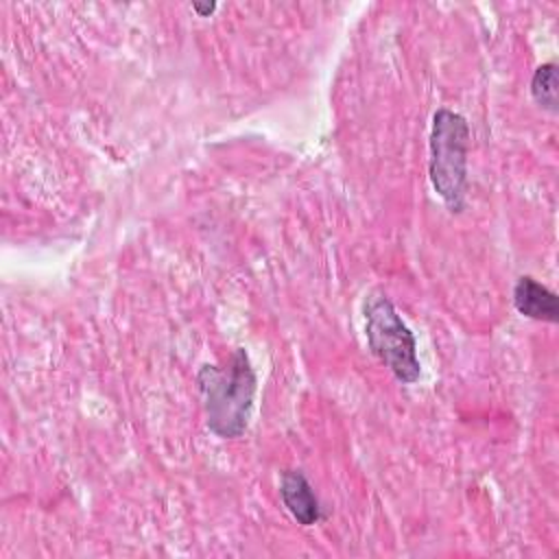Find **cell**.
<instances>
[{"label": "cell", "mask_w": 559, "mask_h": 559, "mask_svg": "<svg viewBox=\"0 0 559 559\" xmlns=\"http://www.w3.org/2000/svg\"><path fill=\"white\" fill-rule=\"evenodd\" d=\"M197 389L203 397L207 430L218 439L242 437L258 391V378L247 349L234 347L223 365H201Z\"/></svg>", "instance_id": "cell-1"}, {"label": "cell", "mask_w": 559, "mask_h": 559, "mask_svg": "<svg viewBox=\"0 0 559 559\" xmlns=\"http://www.w3.org/2000/svg\"><path fill=\"white\" fill-rule=\"evenodd\" d=\"M469 122L459 111L439 107L432 114L428 138V177L432 190L443 201L448 212L461 214L467 199V155H469Z\"/></svg>", "instance_id": "cell-2"}, {"label": "cell", "mask_w": 559, "mask_h": 559, "mask_svg": "<svg viewBox=\"0 0 559 559\" xmlns=\"http://www.w3.org/2000/svg\"><path fill=\"white\" fill-rule=\"evenodd\" d=\"M365 336L371 354L402 384H415L421 376L417 341L393 301L384 293H371L362 306Z\"/></svg>", "instance_id": "cell-3"}, {"label": "cell", "mask_w": 559, "mask_h": 559, "mask_svg": "<svg viewBox=\"0 0 559 559\" xmlns=\"http://www.w3.org/2000/svg\"><path fill=\"white\" fill-rule=\"evenodd\" d=\"M280 498L290 518L299 526H314L319 524L325 513L323 507L301 469H284L280 478Z\"/></svg>", "instance_id": "cell-4"}, {"label": "cell", "mask_w": 559, "mask_h": 559, "mask_svg": "<svg viewBox=\"0 0 559 559\" xmlns=\"http://www.w3.org/2000/svg\"><path fill=\"white\" fill-rule=\"evenodd\" d=\"M513 306L515 310L533 321L557 323L559 321V297L546 284L537 282L531 275L518 277L513 286Z\"/></svg>", "instance_id": "cell-5"}, {"label": "cell", "mask_w": 559, "mask_h": 559, "mask_svg": "<svg viewBox=\"0 0 559 559\" xmlns=\"http://www.w3.org/2000/svg\"><path fill=\"white\" fill-rule=\"evenodd\" d=\"M531 96L544 111L552 116L559 111V76L555 61H546L535 68L531 76Z\"/></svg>", "instance_id": "cell-6"}, {"label": "cell", "mask_w": 559, "mask_h": 559, "mask_svg": "<svg viewBox=\"0 0 559 559\" xmlns=\"http://www.w3.org/2000/svg\"><path fill=\"white\" fill-rule=\"evenodd\" d=\"M216 2H192L190 9L199 15V17H210L214 11H216Z\"/></svg>", "instance_id": "cell-7"}]
</instances>
